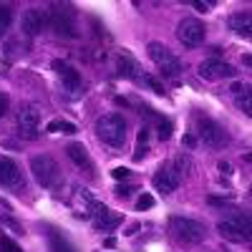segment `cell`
<instances>
[{
	"instance_id": "f1b7e54d",
	"label": "cell",
	"mask_w": 252,
	"mask_h": 252,
	"mask_svg": "<svg viewBox=\"0 0 252 252\" xmlns=\"http://www.w3.org/2000/svg\"><path fill=\"white\" fill-rule=\"evenodd\" d=\"M5 111H8V96H3V94H0V119L5 116Z\"/></svg>"
},
{
	"instance_id": "44dd1931",
	"label": "cell",
	"mask_w": 252,
	"mask_h": 252,
	"mask_svg": "<svg viewBox=\"0 0 252 252\" xmlns=\"http://www.w3.org/2000/svg\"><path fill=\"white\" fill-rule=\"evenodd\" d=\"M169 164L174 166V169H177V172H179L182 177H184V174H187L189 169H192V159H189L187 154H177V157H174V159H172Z\"/></svg>"
},
{
	"instance_id": "ba28073f",
	"label": "cell",
	"mask_w": 252,
	"mask_h": 252,
	"mask_svg": "<svg viewBox=\"0 0 252 252\" xmlns=\"http://www.w3.org/2000/svg\"><path fill=\"white\" fill-rule=\"evenodd\" d=\"M204 23L199 18H182L179 20V26H177V38L182 40V46L187 48H197L202 46V40H204Z\"/></svg>"
},
{
	"instance_id": "6da1fadb",
	"label": "cell",
	"mask_w": 252,
	"mask_h": 252,
	"mask_svg": "<svg viewBox=\"0 0 252 252\" xmlns=\"http://www.w3.org/2000/svg\"><path fill=\"white\" fill-rule=\"evenodd\" d=\"M96 134L103 144L114 146V149H121L126 144V121L121 114H106L96 121Z\"/></svg>"
},
{
	"instance_id": "cb8c5ba5",
	"label": "cell",
	"mask_w": 252,
	"mask_h": 252,
	"mask_svg": "<svg viewBox=\"0 0 252 252\" xmlns=\"http://www.w3.org/2000/svg\"><path fill=\"white\" fill-rule=\"evenodd\" d=\"M237 106H240V109H242L247 116L252 114V111H250V94H242V96H237Z\"/></svg>"
},
{
	"instance_id": "1f68e13d",
	"label": "cell",
	"mask_w": 252,
	"mask_h": 252,
	"mask_svg": "<svg viewBox=\"0 0 252 252\" xmlns=\"http://www.w3.org/2000/svg\"><path fill=\"white\" fill-rule=\"evenodd\" d=\"M220 172H222V174H229L232 169H229V164H227V161H220Z\"/></svg>"
},
{
	"instance_id": "4dcf8cb0",
	"label": "cell",
	"mask_w": 252,
	"mask_h": 252,
	"mask_svg": "<svg viewBox=\"0 0 252 252\" xmlns=\"http://www.w3.org/2000/svg\"><path fill=\"white\" fill-rule=\"evenodd\" d=\"M184 144H187V146H194V144H197V139H194L192 134H187V136H184Z\"/></svg>"
},
{
	"instance_id": "8fae6325",
	"label": "cell",
	"mask_w": 252,
	"mask_h": 252,
	"mask_svg": "<svg viewBox=\"0 0 252 252\" xmlns=\"http://www.w3.org/2000/svg\"><path fill=\"white\" fill-rule=\"evenodd\" d=\"M152 184H154L157 192H161V194H172V192H177V187L182 184V174L174 169L172 164H164L161 169L154 174Z\"/></svg>"
},
{
	"instance_id": "3957f363",
	"label": "cell",
	"mask_w": 252,
	"mask_h": 252,
	"mask_svg": "<svg viewBox=\"0 0 252 252\" xmlns=\"http://www.w3.org/2000/svg\"><path fill=\"white\" fill-rule=\"evenodd\" d=\"M146 51H149V58L157 63V68L161 71V76H166V78H177V76L184 73V63H182V58H179L174 51H169L164 43H157V40H152V43L146 46Z\"/></svg>"
},
{
	"instance_id": "484cf974",
	"label": "cell",
	"mask_w": 252,
	"mask_h": 252,
	"mask_svg": "<svg viewBox=\"0 0 252 252\" xmlns=\"http://www.w3.org/2000/svg\"><path fill=\"white\" fill-rule=\"evenodd\" d=\"M129 174H131V172L126 169V166H116V169L111 172V177H114V179H126V177H129Z\"/></svg>"
},
{
	"instance_id": "5b68a950",
	"label": "cell",
	"mask_w": 252,
	"mask_h": 252,
	"mask_svg": "<svg viewBox=\"0 0 252 252\" xmlns=\"http://www.w3.org/2000/svg\"><path fill=\"white\" fill-rule=\"evenodd\" d=\"M220 235L229 242H250L252 240V224H250V215L247 212H232L227 220H222L217 224Z\"/></svg>"
},
{
	"instance_id": "2e32d148",
	"label": "cell",
	"mask_w": 252,
	"mask_h": 252,
	"mask_svg": "<svg viewBox=\"0 0 252 252\" xmlns=\"http://www.w3.org/2000/svg\"><path fill=\"white\" fill-rule=\"evenodd\" d=\"M229 31L232 33H237V35H245V38H250V13L247 10H240V13H235V15H229Z\"/></svg>"
},
{
	"instance_id": "4fadbf2b",
	"label": "cell",
	"mask_w": 252,
	"mask_h": 252,
	"mask_svg": "<svg viewBox=\"0 0 252 252\" xmlns=\"http://www.w3.org/2000/svg\"><path fill=\"white\" fill-rule=\"evenodd\" d=\"M119 224H121V215L111 212L106 204L98 202L96 212H94V227L98 229V232H111V229H116Z\"/></svg>"
},
{
	"instance_id": "83f0119b",
	"label": "cell",
	"mask_w": 252,
	"mask_h": 252,
	"mask_svg": "<svg viewBox=\"0 0 252 252\" xmlns=\"http://www.w3.org/2000/svg\"><path fill=\"white\" fill-rule=\"evenodd\" d=\"M131 192H136V187H116V197H129Z\"/></svg>"
},
{
	"instance_id": "9a60e30c",
	"label": "cell",
	"mask_w": 252,
	"mask_h": 252,
	"mask_svg": "<svg viewBox=\"0 0 252 252\" xmlns=\"http://www.w3.org/2000/svg\"><path fill=\"white\" fill-rule=\"evenodd\" d=\"M43 13H40L38 8H31L28 13H26V18H23V31H26V35H38L40 31H43Z\"/></svg>"
},
{
	"instance_id": "277c9868",
	"label": "cell",
	"mask_w": 252,
	"mask_h": 252,
	"mask_svg": "<svg viewBox=\"0 0 252 252\" xmlns=\"http://www.w3.org/2000/svg\"><path fill=\"white\" fill-rule=\"evenodd\" d=\"M76 18H78V13H76V8L71 3H53L51 5V15H48L51 28L58 35H63V38H76L78 35Z\"/></svg>"
},
{
	"instance_id": "52a82bcc",
	"label": "cell",
	"mask_w": 252,
	"mask_h": 252,
	"mask_svg": "<svg viewBox=\"0 0 252 252\" xmlns=\"http://www.w3.org/2000/svg\"><path fill=\"white\" fill-rule=\"evenodd\" d=\"M197 136L204 146H209V149H224L229 144V134L224 131V126L212 121V119H207V116L197 119Z\"/></svg>"
},
{
	"instance_id": "f546056e",
	"label": "cell",
	"mask_w": 252,
	"mask_h": 252,
	"mask_svg": "<svg viewBox=\"0 0 252 252\" xmlns=\"http://www.w3.org/2000/svg\"><path fill=\"white\" fill-rule=\"evenodd\" d=\"M197 10H202V13H207L209 10V3H202V0H194V3H192Z\"/></svg>"
},
{
	"instance_id": "4316f807",
	"label": "cell",
	"mask_w": 252,
	"mask_h": 252,
	"mask_svg": "<svg viewBox=\"0 0 252 252\" xmlns=\"http://www.w3.org/2000/svg\"><path fill=\"white\" fill-rule=\"evenodd\" d=\"M232 94H235V96L250 94V83H235V86H232Z\"/></svg>"
},
{
	"instance_id": "d6986e66",
	"label": "cell",
	"mask_w": 252,
	"mask_h": 252,
	"mask_svg": "<svg viewBox=\"0 0 252 252\" xmlns=\"http://www.w3.org/2000/svg\"><path fill=\"white\" fill-rule=\"evenodd\" d=\"M48 131H51V134H76L78 129H76V124H71V121L56 119V121L48 124Z\"/></svg>"
},
{
	"instance_id": "8992f818",
	"label": "cell",
	"mask_w": 252,
	"mask_h": 252,
	"mask_svg": "<svg viewBox=\"0 0 252 252\" xmlns=\"http://www.w3.org/2000/svg\"><path fill=\"white\" fill-rule=\"evenodd\" d=\"M31 172H33L35 182H38L40 187H46V189H53V187H58V182H61V166H58L56 159L48 157V154L33 157V159H31Z\"/></svg>"
},
{
	"instance_id": "30bf717a",
	"label": "cell",
	"mask_w": 252,
	"mask_h": 252,
	"mask_svg": "<svg viewBox=\"0 0 252 252\" xmlns=\"http://www.w3.org/2000/svg\"><path fill=\"white\" fill-rule=\"evenodd\" d=\"M237 71L235 66H229V63L220 61V58H207L199 63V76L207 78V81H222V78H232Z\"/></svg>"
},
{
	"instance_id": "ac0fdd59",
	"label": "cell",
	"mask_w": 252,
	"mask_h": 252,
	"mask_svg": "<svg viewBox=\"0 0 252 252\" xmlns=\"http://www.w3.org/2000/svg\"><path fill=\"white\" fill-rule=\"evenodd\" d=\"M51 252H76V247L61 232H51Z\"/></svg>"
},
{
	"instance_id": "603a6c76",
	"label": "cell",
	"mask_w": 252,
	"mask_h": 252,
	"mask_svg": "<svg viewBox=\"0 0 252 252\" xmlns=\"http://www.w3.org/2000/svg\"><path fill=\"white\" fill-rule=\"evenodd\" d=\"M0 252H23V250H20L10 237H5V235H3V237H0Z\"/></svg>"
},
{
	"instance_id": "e0dca14e",
	"label": "cell",
	"mask_w": 252,
	"mask_h": 252,
	"mask_svg": "<svg viewBox=\"0 0 252 252\" xmlns=\"http://www.w3.org/2000/svg\"><path fill=\"white\" fill-rule=\"evenodd\" d=\"M68 157L76 166H86V169H91V159H89V152H86V146L83 144H68Z\"/></svg>"
},
{
	"instance_id": "9c48e42d",
	"label": "cell",
	"mask_w": 252,
	"mask_h": 252,
	"mask_svg": "<svg viewBox=\"0 0 252 252\" xmlns=\"http://www.w3.org/2000/svg\"><path fill=\"white\" fill-rule=\"evenodd\" d=\"M15 121H18V134L23 136V139H28V141L38 139V121H40V114H38L35 106H31V103L20 106Z\"/></svg>"
},
{
	"instance_id": "7a4b0ae2",
	"label": "cell",
	"mask_w": 252,
	"mask_h": 252,
	"mask_svg": "<svg viewBox=\"0 0 252 252\" xmlns=\"http://www.w3.org/2000/svg\"><path fill=\"white\" fill-rule=\"evenodd\" d=\"M169 232L179 245H199L207 237V227L197 220H189V217H179L174 215L169 220Z\"/></svg>"
},
{
	"instance_id": "7402d4cb",
	"label": "cell",
	"mask_w": 252,
	"mask_h": 252,
	"mask_svg": "<svg viewBox=\"0 0 252 252\" xmlns=\"http://www.w3.org/2000/svg\"><path fill=\"white\" fill-rule=\"evenodd\" d=\"M10 23H13V13H10V8L0 3V38H3V35L8 33Z\"/></svg>"
},
{
	"instance_id": "7c38bea8",
	"label": "cell",
	"mask_w": 252,
	"mask_h": 252,
	"mask_svg": "<svg viewBox=\"0 0 252 252\" xmlns=\"http://www.w3.org/2000/svg\"><path fill=\"white\" fill-rule=\"evenodd\" d=\"M53 68L58 73V78L63 81V86H66L68 94H78L81 86H83V81H81V73L76 68H71L68 63H63V61H53Z\"/></svg>"
},
{
	"instance_id": "5bb4252c",
	"label": "cell",
	"mask_w": 252,
	"mask_h": 252,
	"mask_svg": "<svg viewBox=\"0 0 252 252\" xmlns=\"http://www.w3.org/2000/svg\"><path fill=\"white\" fill-rule=\"evenodd\" d=\"M0 184L3 187H23V174L18 164L8 157H0Z\"/></svg>"
},
{
	"instance_id": "d4e9b609",
	"label": "cell",
	"mask_w": 252,
	"mask_h": 252,
	"mask_svg": "<svg viewBox=\"0 0 252 252\" xmlns=\"http://www.w3.org/2000/svg\"><path fill=\"white\" fill-rule=\"evenodd\" d=\"M136 207H139V209H152V207H154V197H149V194H144V197H139Z\"/></svg>"
},
{
	"instance_id": "ffe728a7",
	"label": "cell",
	"mask_w": 252,
	"mask_h": 252,
	"mask_svg": "<svg viewBox=\"0 0 252 252\" xmlns=\"http://www.w3.org/2000/svg\"><path fill=\"white\" fill-rule=\"evenodd\" d=\"M154 121H157V136H159V141H166V139L172 136V131H174L172 121L169 119H161V116H157Z\"/></svg>"
}]
</instances>
